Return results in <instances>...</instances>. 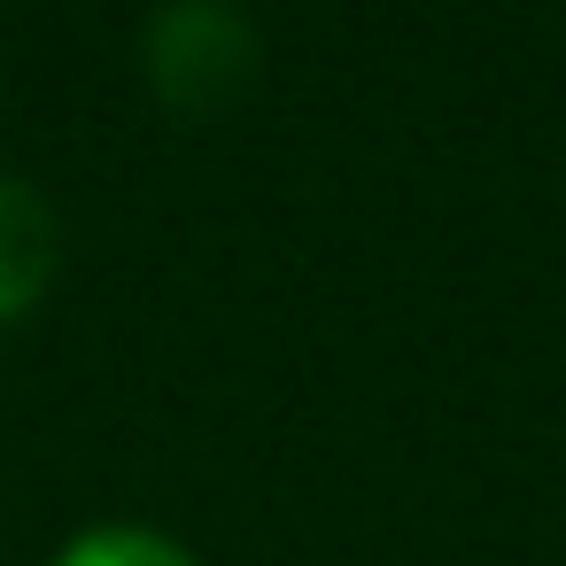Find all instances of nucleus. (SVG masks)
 <instances>
[{
    "label": "nucleus",
    "mask_w": 566,
    "mask_h": 566,
    "mask_svg": "<svg viewBox=\"0 0 566 566\" xmlns=\"http://www.w3.org/2000/svg\"><path fill=\"white\" fill-rule=\"evenodd\" d=\"M264 40L241 0H164L148 24V78L179 117H226L256 86Z\"/></svg>",
    "instance_id": "nucleus-1"
},
{
    "label": "nucleus",
    "mask_w": 566,
    "mask_h": 566,
    "mask_svg": "<svg viewBox=\"0 0 566 566\" xmlns=\"http://www.w3.org/2000/svg\"><path fill=\"white\" fill-rule=\"evenodd\" d=\"M63 566H195V551H179L156 527H94L63 551Z\"/></svg>",
    "instance_id": "nucleus-3"
},
{
    "label": "nucleus",
    "mask_w": 566,
    "mask_h": 566,
    "mask_svg": "<svg viewBox=\"0 0 566 566\" xmlns=\"http://www.w3.org/2000/svg\"><path fill=\"white\" fill-rule=\"evenodd\" d=\"M55 264H63V226L48 195H32L24 179H0V326L40 303Z\"/></svg>",
    "instance_id": "nucleus-2"
}]
</instances>
